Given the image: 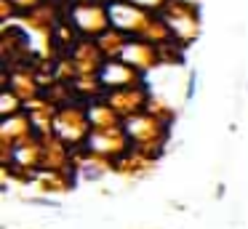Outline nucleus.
I'll return each instance as SVG.
<instances>
[{
	"instance_id": "1",
	"label": "nucleus",
	"mask_w": 248,
	"mask_h": 229,
	"mask_svg": "<svg viewBox=\"0 0 248 229\" xmlns=\"http://www.w3.org/2000/svg\"><path fill=\"white\" fill-rule=\"evenodd\" d=\"M195 91H198V75H189V83H187V99H192L195 96Z\"/></svg>"
}]
</instances>
